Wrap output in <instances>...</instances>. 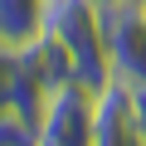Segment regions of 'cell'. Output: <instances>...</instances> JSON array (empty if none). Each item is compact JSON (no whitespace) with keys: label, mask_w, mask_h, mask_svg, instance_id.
I'll return each instance as SVG.
<instances>
[{"label":"cell","mask_w":146,"mask_h":146,"mask_svg":"<svg viewBox=\"0 0 146 146\" xmlns=\"http://www.w3.org/2000/svg\"><path fill=\"white\" fill-rule=\"evenodd\" d=\"M73 58V78L88 88H102L112 78V54H107V10L102 0H49V25H44Z\"/></svg>","instance_id":"6da1fadb"},{"label":"cell","mask_w":146,"mask_h":146,"mask_svg":"<svg viewBox=\"0 0 146 146\" xmlns=\"http://www.w3.org/2000/svg\"><path fill=\"white\" fill-rule=\"evenodd\" d=\"M93 141V88L68 78L44 93L39 112V146H88Z\"/></svg>","instance_id":"7a4b0ae2"},{"label":"cell","mask_w":146,"mask_h":146,"mask_svg":"<svg viewBox=\"0 0 146 146\" xmlns=\"http://www.w3.org/2000/svg\"><path fill=\"white\" fill-rule=\"evenodd\" d=\"M102 10H107L112 73L127 83H146V0H112Z\"/></svg>","instance_id":"3957f363"},{"label":"cell","mask_w":146,"mask_h":146,"mask_svg":"<svg viewBox=\"0 0 146 146\" xmlns=\"http://www.w3.org/2000/svg\"><path fill=\"white\" fill-rule=\"evenodd\" d=\"M93 146H141L136 131V98L127 78H112L93 88Z\"/></svg>","instance_id":"277c9868"},{"label":"cell","mask_w":146,"mask_h":146,"mask_svg":"<svg viewBox=\"0 0 146 146\" xmlns=\"http://www.w3.org/2000/svg\"><path fill=\"white\" fill-rule=\"evenodd\" d=\"M49 25V0H0V54H25Z\"/></svg>","instance_id":"5b68a950"},{"label":"cell","mask_w":146,"mask_h":146,"mask_svg":"<svg viewBox=\"0 0 146 146\" xmlns=\"http://www.w3.org/2000/svg\"><path fill=\"white\" fill-rule=\"evenodd\" d=\"M10 63H15L20 73H29V78H34V83H39L44 93L73 78V58H68V49H63V44H58V39H54L49 29H44V34H39V39H34V44H29L25 54H15Z\"/></svg>","instance_id":"8992f818"},{"label":"cell","mask_w":146,"mask_h":146,"mask_svg":"<svg viewBox=\"0 0 146 146\" xmlns=\"http://www.w3.org/2000/svg\"><path fill=\"white\" fill-rule=\"evenodd\" d=\"M0 146H39V127L10 102H0Z\"/></svg>","instance_id":"52a82bcc"},{"label":"cell","mask_w":146,"mask_h":146,"mask_svg":"<svg viewBox=\"0 0 146 146\" xmlns=\"http://www.w3.org/2000/svg\"><path fill=\"white\" fill-rule=\"evenodd\" d=\"M131 98H136V131H141V146H146V83H131Z\"/></svg>","instance_id":"ba28073f"},{"label":"cell","mask_w":146,"mask_h":146,"mask_svg":"<svg viewBox=\"0 0 146 146\" xmlns=\"http://www.w3.org/2000/svg\"><path fill=\"white\" fill-rule=\"evenodd\" d=\"M102 5H112V0H102Z\"/></svg>","instance_id":"9c48e42d"}]
</instances>
